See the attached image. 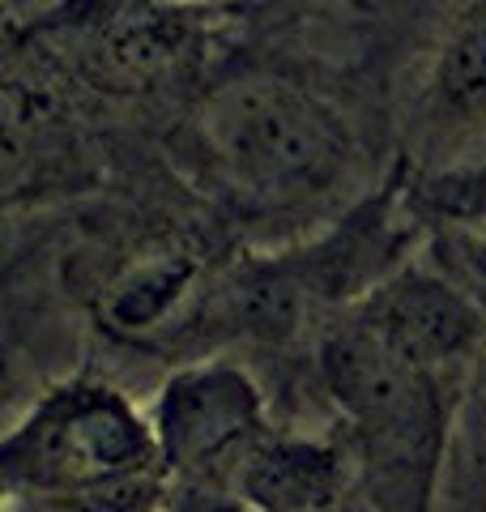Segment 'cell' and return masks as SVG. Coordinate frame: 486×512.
<instances>
[{
    "label": "cell",
    "mask_w": 486,
    "mask_h": 512,
    "mask_svg": "<svg viewBox=\"0 0 486 512\" xmlns=\"http://www.w3.org/2000/svg\"><path fill=\"white\" fill-rule=\"evenodd\" d=\"M316 372L346 423L354 483L371 512H431L448 448L444 376L388 346L354 308L324 325Z\"/></svg>",
    "instance_id": "1"
},
{
    "label": "cell",
    "mask_w": 486,
    "mask_h": 512,
    "mask_svg": "<svg viewBox=\"0 0 486 512\" xmlns=\"http://www.w3.org/2000/svg\"><path fill=\"white\" fill-rule=\"evenodd\" d=\"M209 175L248 210L320 201L350 171V124L329 99L278 73H243L197 111Z\"/></svg>",
    "instance_id": "2"
},
{
    "label": "cell",
    "mask_w": 486,
    "mask_h": 512,
    "mask_svg": "<svg viewBox=\"0 0 486 512\" xmlns=\"http://www.w3.org/2000/svg\"><path fill=\"white\" fill-rule=\"evenodd\" d=\"M9 495H103L167 478L154 423L107 380H64L0 448Z\"/></svg>",
    "instance_id": "3"
},
{
    "label": "cell",
    "mask_w": 486,
    "mask_h": 512,
    "mask_svg": "<svg viewBox=\"0 0 486 512\" xmlns=\"http://www.w3.org/2000/svg\"><path fill=\"white\" fill-rule=\"evenodd\" d=\"M393 197L397 184H388L376 201L354 210L342 227L307 252L256 265L235 291V316L248 329L278 338L320 303H342V308L359 303L371 286L393 274V252L401 239Z\"/></svg>",
    "instance_id": "4"
},
{
    "label": "cell",
    "mask_w": 486,
    "mask_h": 512,
    "mask_svg": "<svg viewBox=\"0 0 486 512\" xmlns=\"http://www.w3.org/2000/svg\"><path fill=\"white\" fill-rule=\"evenodd\" d=\"M150 423L171 483H231L239 461L269 436L265 397L235 363H188L171 372Z\"/></svg>",
    "instance_id": "5"
},
{
    "label": "cell",
    "mask_w": 486,
    "mask_h": 512,
    "mask_svg": "<svg viewBox=\"0 0 486 512\" xmlns=\"http://www.w3.org/2000/svg\"><path fill=\"white\" fill-rule=\"evenodd\" d=\"M388 346L414 363L444 376V367L474 359L482 346V312L457 286L427 274V269H393L384 282L350 303Z\"/></svg>",
    "instance_id": "6"
},
{
    "label": "cell",
    "mask_w": 486,
    "mask_h": 512,
    "mask_svg": "<svg viewBox=\"0 0 486 512\" xmlns=\"http://www.w3.org/2000/svg\"><path fill=\"white\" fill-rule=\"evenodd\" d=\"M350 483V448L307 436H265L231 478L252 512H333Z\"/></svg>",
    "instance_id": "7"
},
{
    "label": "cell",
    "mask_w": 486,
    "mask_h": 512,
    "mask_svg": "<svg viewBox=\"0 0 486 512\" xmlns=\"http://www.w3.org/2000/svg\"><path fill=\"white\" fill-rule=\"evenodd\" d=\"M197 286V265L184 252H145L141 261L124 265L120 274L103 282L94 299V316L111 338H150L167 329V320L180 312V303Z\"/></svg>",
    "instance_id": "8"
},
{
    "label": "cell",
    "mask_w": 486,
    "mask_h": 512,
    "mask_svg": "<svg viewBox=\"0 0 486 512\" xmlns=\"http://www.w3.org/2000/svg\"><path fill=\"white\" fill-rule=\"evenodd\" d=\"M423 107L440 133L486 120V0H465L444 26L427 69Z\"/></svg>",
    "instance_id": "9"
},
{
    "label": "cell",
    "mask_w": 486,
    "mask_h": 512,
    "mask_svg": "<svg viewBox=\"0 0 486 512\" xmlns=\"http://www.w3.org/2000/svg\"><path fill=\"white\" fill-rule=\"evenodd\" d=\"M410 210L427 218H444L452 227H486V163L444 167L405 188Z\"/></svg>",
    "instance_id": "10"
},
{
    "label": "cell",
    "mask_w": 486,
    "mask_h": 512,
    "mask_svg": "<svg viewBox=\"0 0 486 512\" xmlns=\"http://www.w3.org/2000/svg\"><path fill=\"white\" fill-rule=\"evenodd\" d=\"M158 500H167L162 478L103 495H9V512H154Z\"/></svg>",
    "instance_id": "11"
},
{
    "label": "cell",
    "mask_w": 486,
    "mask_h": 512,
    "mask_svg": "<svg viewBox=\"0 0 486 512\" xmlns=\"http://www.w3.org/2000/svg\"><path fill=\"white\" fill-rule=\"evenodd\" d=\"M167 512H252L226 483H175L167 491Z\"/></svg>",
    "instance_id": "12"
},
{
    "label": "cell",
    "mask_w": 486,
    "mask_h": 512,
    "mask_svg": "<svg viewBox=\"0 0 486 512\" xmlns=\"http://www.w3.org/2000/svg\"><path fill=\"white\" fill-rule=\"evenodd\" d=\"M474 397H478V419L486 427V346H482V355H478V376H474Z\"/></svg>",
    "instance_id": "13"
},
{
    "label": "cell",
    "mask_w": 486,
    "mask_h": 512,
    "mask_svg": "<svg viewBox=\"0 0 486 512\" xmlns=\"http://www.w3.org/2000/svg\"><path fill=\"white\" fill-rule=\"evenodd\" d=\"M478 256H482V265H486V235H482V244H478Z\"/></svg>",
    "instance_id": "14"
}]
</instances>
